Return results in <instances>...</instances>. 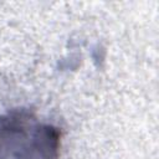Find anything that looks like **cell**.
<instances>
[{
  "label": "cell",
  "instance_id": "obj_1",
  "mask_svg": "<svg viewBox=\"0 0 159 159\" xmlns=\"http://www.w3.org/2000/svg\"><path fill=\"white\" fill-rule=\"evenodd\" d=\"M62 130L26 107L0 114V159H60Z\"/></svg>",
  "mask_w": 159,
  "mask_h": 159
}]
</instances>
